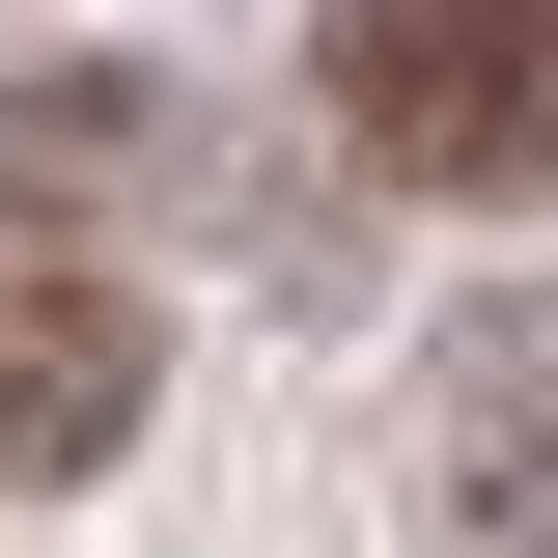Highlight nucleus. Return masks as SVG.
I'll use <instances>...</instances> for the list:
<instances>
[{
	"label": "nucleus",
	"instance_id": "nucleus-2",
	"mask_svg": "<svg viewBox=\"0 0 558 558\" xmlns=\"http://www.w3.org/2000/svg\"><path fill=\"white\" fill-rule=\"evenodd\" d=\"M112 418H140V279L0 223V475H112Z\"/></svg>",
	"mask_w": 558,
	"mask_h": 558
},
{
	"label": "nucleus",
	"instance_id": "nucleus-1",
	"mask_svg": "<svg viewBox=\"0 0 558 558\" xmlns=\"http://www.w3.org/2000/svg\"><path fill=\"white\" fill-rule=\"evenodd\" d=\"M307 84L391 196H558V0H307Z\"/></svg>",
	"mask_w": 558,
	"mask_h": 558
}]
</instances>
